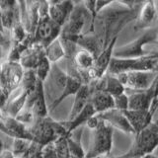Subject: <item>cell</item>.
<instances>
[{"instance_id": "cell-1", "label": "cell", "mask_w": 158, "mask_h": 158, "mask_svg": "<svg viewBox=\"0 0 158 158\" xmlns=\"http://www.w3.org/2000/svg\"><path fill=\"white\" fill-rule=\"evenodd\" d=\"M139 7L140 5L136 4L135 8L128 9L120 4L114 5L113 3L96 14L93 23V33L100 40L103 49L113 38L118 36L127 24L135 21Z\"/></svg>"}, {"instance_id": "cell-2", "label": "cell", "mask_w": 158, "mask_h": 158, "mask_svg": "<svg viewBox=\"0 0 158 158\" xmlns=\"http://www.w3.org/2000/svg\"><path fill=\"white\" fill-rule=\"evenodd\" d=\"M86 27L88 33H93V18L83 4L78 3L74 5L67 21L61 27L59 36L75 42L79 36L87 33Z\"/></svg>"}, {"instance_id": "cell-3", "label": "cell", "mask_w": 158, "mask_h": 158, "mask_svg": "<svg viewBox=\"0 0 158 158\" xmlns=\"http://www.w3.org/2000/svg\"><path fill=\"white\" fill-rule=\"evenodd\" d=\"M158 147V125L151 123L142 131L135 135L132 144L126 153L122 154L126 158H141L153 153Z\"/></svg>"}, {"instance_id": "cell-4", "label": "cell", "mask_w": 158, "mask_h": 158, "mask_svg": "<svg viewBox=\"0 0 158 158\" xmlns=\"http://www.w3.org/2000/svg\"><path fill=\"white\" fill-rule=\"evenodd\" d=\"M92 131V139L88 151L85 153L86 158H101L110 155L113 148L114 128L105 121L100 118L98 127Z\"/></svg>"}, {"instance_id": "cell-5", "label": "cell", "mask_w": 158, "mask_h": 158, "mask_svg": "<svg viewBox=\"0 0 158 158\" xmlns=\"http://www.w3.org/2000/svg\"><path fill=\"white\" fill-rule=\"evenodd\" d=\"M48 4L46 0H40L39 21L33 35V43L42 44L44 48L59 37L61 27L54 23L48 12Z\"/></svg>"}, {"instance_id": "cell-6", "label": "cell", "mask_w": 158, "mask_h": 158, "mask_svg": "<svg viewBox=\"0 0 158 158\" xmlns=\"http://www.w3.org/2000/svg\"><path fill=\"white\" fill-rule=\"evenodd\" d=\"M158 30L156 26L143 30V33L132 42L114 49L113 56L120 58H131L144 56L148 52L144 47L149 44H157Z\"/></svg>"}, {"instance_id": "cell-7", "label": "cell", "mask_w": 158, "mask_h": 158, "mask_svg": "<svg viewBox=\"0 0 158 158\" xmlns=\"http://www.w3.org/2000/svg\"><path fill=\"white\" fill-rule=\"evenodd\" d=\"M157 59L152 58L149 54L140 57L120 58L112 57L107 73L112 75L130 72V71H153Z\"/></svg>"}, {"instance_id": "cell-8", "label": "cell", "mask_w": 158, "mask_h": 158, "mask_svg": "<svg viewBox=\"0 0 158 158\" xmlns=\"http://www.w3.org/2000/svg\"><path fill=\"white\" fill-rule=\"evenodd\" d=\"M52 121V118L48 116L46 118H35L31 125L27 126L34 142L44 146L52 143L58 137L53 130Z\"/></svg>"}, {"instance_id": "cell-9", "label": "cell", "mask_w": 158, "mask_h": 158, "mask_svg": "<svg viewBox=\"0 0 158 158\" xmlns=\"http://www.w3.org/2000/svg\"><path fill=\"white\" fill-rule=\"evenodd\" d=\"M157 73L154 71H130L116 75L126 90L142 91L150 87Z\"/></svg>"}, {"instance_id": "cell-10", "label": "cell", "mask_w": 158, "mask_h": 158, "mask_svg": "<svg viewBox=\"0 0 158 158\" xmlns=\"http://www.w3.org/2000/svg\"><path fill=\"white\" fill-rule=\"evenodd\" d=\"M118 37H115L111 40L108 46L100 52V54L96 57L94 65L86 71L87 84L91 83L95 80H98L107 73L109 64L113 57V52L115 49V46L118 41Z\"/></svg>"}, {"instance_id": "cell-11", "label": "cell", "mask_w": 158, "mask_h": 158, "mask_svg": "<svg viewBox=\"0 0 158 158\" xmlns=\"http://www.w3.org/2000/svg\"><path fill=\"white\" fill-rule=\"evenodd\" d=\"M25 69L20 62L6 61L2 63V70L0 73V85L11 95L21 85Z\"/></svg>"}, {"instance_id": "cell-12", "label": "cell", "mask_w": 158, "mask_h": 158, "mask_svg": "<svg viewBox=\"0 0 158 158\" xmlns=\"http://www.w3.org/2000/svg\"><path fill=\"white\" fill-rule=\"evenodd\" d=\"M0 131L5 133L10 138H21L28 141H33V137L29 132L28 127L21 122L3 114V118L0 120Z\"/></svg>"}, {"instance_id": "cell-13", "label": "cell", "mask_w": 158, "mask_h": 158, "mask_svg": "<svg viewBox=\"0 0 158 158\" xmlns=\"http://www.w3.org/2000/svg\"><path fill=\"white\" fill-rule=\"evenodd\" d=\"M96 115L101 120L109 123L113 128H117V130L127 133V135H135V131H133L131 126L130 125L123 111L117 110V109H111L109 111L96 114Z\"/></svg>"}, {"instance_id": "cell-14", "label": "cell", "mask_w": 158, "mask_h": 158, "mask_svg": "<svg viewBox=\"0 0 158 158\" xmlns=\"http://www.w3.org/2000/svg\"><path fill=\"white\" fill-rule=\"evenodd\" d=\"M156 6L154 0H144L138 9L135 19V30H145L150 28L151 24L156 19Z\"/></svg>"}, {"instance_id": "cell-15", "label": "cell", "mask_w": 158, "mask_h": 158, "mask_svg": "<svg viewBox=\"0 0 158 158\" xmlns=\"http://www.w3.org/2000/svg\"><path fill=\"white\" fill-rule=\"evenodd\" d=\"M123 112L131 126L135 135L149 126L154 115V112L151 110H126Z\"/></svg>"}, {"instance_id": "cell-16", "label": "cell", "mask_w": 158, "mask_h": 158, "mask_svg": "<svg viewBox=\"0 0 158 158\" xmlns=\"http://www.w3.org/2000/svg\"><path fill=\"white\" fill-rule=\"evenodd\" d=\"M73 7L74 3L71 0H63L59 3L48 5V16L54 23L62 27L63 24L67 21L69 15L73 10Z\"/></svg>"}, {"instance_id": "cell-17", "label": "cell", "mask_w": 158, "mask_h": 158, "mask_svg": "<svg viewBox=\"0 0 158 158\" xmlns=\"http://www.w3.org/2000/svg\"><path fill=\"white\" fill-rule=\"evenodd\" d=\"M44 54V48L42 44L33 43L31 46L23 52L19 62L25 70H27V69L35 70V68L37 67L40 59H41V57Z\"/></svg>"}, {"instance_id": "cell-18", "label": "cell", "mask_w": 158, "mask_h": 158, "mask_svg": "<svg viewBox=\"0 0 158 158\" xmlns=\"http://www.w3.org/2000/svg\"><path fill=\"white\" fill-rule=\"evenodd\" d=\"M133 93L127 94L128 96V109L127 110H150L153 99L150 91H132Z\"/></svg>"}, {"instance_id": "cell-19", "label": "cell", "mask_w": 158, "mask_h": 158, "mask_svg": "<svg viewBox=\"0 0 158 158\" xmlns=\"http://www.w3.org/2000/svg\"><path fill=\"white\" fill-rule=\"evenodd\" d=\"M82 81L79 80L78 78H75L73 76H70L67 74V81L65 86H64L62 92L60 93L56 100L52 101V103H49L48 105V113L53 112L60 105V103H62L66 98L70 97V96H74L76 94V92L79 90V88L82 85Z\"/></svg>"}, {"instance_id": "cell-20", "label": "cell", "mask_w": 158, "mask_h": 158, "mask_svg": "<svg viewBox=\"0 0 158 158\" xmlns=\"http://www.w3.org/2000/svg\"><path fill=\"white\" fill-rule=\"evenodd\" d=\"M75 43L80 48H83L90 52L95 57V59L103 51L102 44L95 33L83 34L76 39Z\"/></svg>"}, {"instance_id": "cell-21", "label": "cell", "mask_w": 158, "mask_h": 158, "mask_svg": "<svg viewBox=\"0 0 158 158\" xmlns=\"http://www.w3.org/2000/svg\"><path fill=\"white\" fill-rule=\"evenodd\" d=\"M91 94H92V91H91L90 86H89L88 84H82L81 87L79 88V90L76 92L75 95H74V100H73L71 110L69 112L68 118L65 121H71L72 118L86 106V104L90 101Z\"/></svg>"}, {"instance_id": "cell-22", "label": "cell", "mask_w": 158, "mask_h": 158, "mask_svg": "<svg viewBox=\"0 0 158 158\" xmlns=\"http://www.w3.org/2000/svg\"><path fill=\"white\" fill-rule=\"evenodd\" d=\"M94 115H96V112L94 110L93 106L91 105V103L88 102L86 104V106L84 107L71 121H63L64 126L66 127L67 135H69L71 132L77 130V128L81 127L83 125H85L86 122L88 121V118H91Z\"/></svg>"}, {"instance_id": "cell-23", "label": "cell", "mask_w": 158, "mask_h": 158, "mask_svg": "<svg viewBox=\"0 0 158 158\" xmlns=\"http://www.w3.org/2000/svg\"><path fill=\"white\" fill-rule=\"evenodd\" d=\"M96 114H100L115 109L114 106V97L105 91H94L91 94L90 101Z\"/></svg>"}, {"instance_id": "cell-24", "label": "cell", "mask_w": 158, "mask_h": 158, "mask_svg": "<svg viewBox=\"0 0 158 158\" xmlns=\"http://www.w3.org/2000/svg\"><path fill=\"white\" fill-rule=\"evenodd\" d=\"M32 111L34 113L35 118H46L48 116V109L46 93H44V82L40 81L39 79L36 88V97H35Z\"/></svg>"}, {"instance_id": "cell-25", "label": "cell", "mask_w": 158, "mask_h": 158, "mask_svg": "<svg viewBox=\"0 0 158 158\" xmlns=\"http://www.w3.org/2000/svg\"><path fill=\"white\" fill-rule=\"evenodd\" d=\"M82 130L81 127L77 128L70 135L66 136L67 145L71 158H85V152L81 143Z\"/></svg>"}, {"instance_id": "cell-26", "label": "cell", "mask_w": 158, "mask_h": 158, "mask_svg": "<svg viewBox=\"0 0 158 158\" xmlns=\"http://www.w3.org/2000/svg\"><path fill=\"white\" fill-rule=\"evenodd\" d=\"M44 54L52 63H57L62 58H65V51L60 38H56L47 47H44Z\"/></svg>"}, {"instance_id": "cell-27", "label": "cell", "mask_w": 158, "mask_h": 158, "mask_svg": "<svg viewBox=\"0 0 158 158\" xmlns=\"http://www.w3.org/2000/svg\"><path fill=\"white\" fill-rule=\"evenodd\" d=\"M72 60L75 64V66L80 71H87L88 69H90L95 62V57L92 54L85 51V49L80 48L77 49V52L74 54Z\"/></svg>"}, {"instance_id": "cell-28", "label": "cell", "mask_w": 158, "mask_h": 158, "mask_svg": "<svg viewBox=\"0 0 158 158\" xmlns=\"http://www.w3.org/2000/svg\"><path fill=\"white\" fill-rule=\"evenodd\" d=\"M51 69H52V62L47 58L46 54H44L41 57V59H40L38 65L35 68L34 71L39 80L44 82L47 80L49 72H51Z\"/></svg>"}, {"instance_id": "cell-29", "label": "cell", "mask_w": 158, "mask_h": 158, "mask_svg": "<svg viewBox=\"0 0 158 158\" xmlns=\"http://www.w3.org/2000/svg\"><path fill=\"white\" fill-rule=\"evenodd\" d=\"M31 141H28L26 139H21V138H12V143L11 147L9 148V150L13 153V155L16 156H21L24 155L28 148L30 146Z\"/></svg>"}, {"instance_id": "cell-30", "label": "cell", "mask_w": 158, "mask_h": 158, "mask_svg": "<svg viewBox=\"0 0 158 158\" xmlns=\"http://www.w3.org/2000/svg\"><path fill=\"white\" fill-rule=\"evenodd\" d=\"M52 144L56 148L57 158H71L69 153L66 136H59L52 142Z\"/></svg>"}, {"instance_id": "cell-31", "label": "cell", "mask_w": 158, "mask_h": 158, "mask_svg": "<svg viewBox=\"0 0 158 158\" xmlns=\"http://www.w3.org/2000/svg\"><path fill=\"white\" fill-rule=\"evenodd\" d=\"M15 118L18 120L19 122H21L22 123H24V125L30 126L34 122L35 116H34V113L32 110L23 108L22 110L20 111L16 116H15Z\"/></svg>"}, {"instance_id": "cell-32", "label": "cell", "mask_w": 158, "mask_h": 158, "mask_svg": "<svg viewBox=\"0 0 158 158\" xmlns=\"http://www.w3.org/2000/svg\"><path fill=\"white\" fill-rule=\"evenodd\" d=\"M43 146L38 144V143L31 141L28 150L24 154L25 158H43V153H42Z\"/></svg>"}, {"instance_id": "cell-33", "label": "cell", "mask_w": 158, "mask_h": 158, "mask_svg": "<svg viewBox=\"0 0 158 158\" xmlns=\"http://www.w3.org/2000/svg\"><path fill=\"white\" fill-rule=\"evenodd\" d=\"M114 106L115 109L120 111H126L128 109V96L127 92L114 97Z\"/></svg>"}, {"instance_id": "cell-34", "label": "cell", "mask_w": 158, "mask_h": 158, "mask_svg": "<svg viewBox=\"0 0 158 158\" xmlns=\"http://www.w3.org/2000/svg\"><path fill=\"white\" fill-rule=\"evenodd\" d=\"M81 3L83 4V6L87 9V11L91 14V16L93 18V23H94V19L96 17V3L97 0H82Z\"/></svg>"}, {"instance_id": "cell-35", "label": "cell", "mask_w": 158, "mask_h": 158, "mask_svg": "<svg viewBox=\"0 0 158 158\" xmlns=\"http://www.w3.org/2000/svg\"><path fill=\"white\" fill-rule=\"evenodd\" d=\"M9 98H10V94L7 92V90H5V89L0 85V110L1 111H4Z\"/></svg>"}, {"instance_id": "cell-36", "label": "cell", "mask_w": 158, "mask_h": 158, "mask_svg": "<svg viewBox=\"0 0 158 158\" xmlns=\"http://www.w3.org/2000/svg\"><path fill=\"white\" fill-rule=\"evenodd\" d=\"M99 123H100V118H99L97 115H94L91 118H88V121L86 122L85 125L87 126V127L89 128V130L93 131V130H95V128L98 127Z\"/></svg>"}, {"instance_id": "cell-37", "label": "cell", "mask_w": 158, "mask_h": 158, "mask_svg": "<svg viewBox=\"0 0 158 158\" xmlns=\"http://www.w3.org/2000/svg\"><path fill=\"white\" fill-rule=\"evenodd\" d=\"M116 0H97L96 3V12H100L101 10H103L104 8H106L108 6H110L111 4L115 3Z\"/></svg>"}, {"instance_id": "cell-38", "label": "cell", "mask_w": 158, "mask_h": 158, "mask_svg": "<svg viewBox=\"0 0 158 158\" xmlns=\"http://www.w3.org/2000/svg\"><path fill=\"white\" fill-rule=\"evenodd\" d=\"M18 0H0V8H1V10L14 8Z\"/></svg>"}, {"instance_id": "cell-39", "label": "cell", "mask_w": 158, "mask_h": 158, "mask_svg": "<svg viewBox=\"0 0 158 158\" xmlns=\"http://www.w3.org/2000/svg\"><path fill=\"white\" fill-rule=\"evenodd\" d=\"M116 3L128 9H132L136 6V0H116Z\"/></svg>"}, {"instance_id": "cell-40", "label": "cell", "mask_w": 158, "mask_h": 158, "mask_svg": "<svg viewBox=\"0 0 158 158\" xmlns=\"http://www.w3.org/2000/svg\"><path fill=\"white\" fill-rule=\"evenodd\" d=\"M0 158H15V156L9 149H5L4 148L0 153Z\"/></svg>"}, {"instance_id": "cell-41", "label": "cell", "mask_w": 158, "mask_h": 158, "mask_svg": "<svg viewBox=\"0 0 158 158\" xmlns=\"http://www.w3.org/2000/svg\"><path fill=\"white\" fill-rule=\"evenodd\" d=\"M148 54L152 57V58H155V59H158V48L154 52H148Z\"/></svg>"}, {"instance_id": "cell-42", "label": "cell", "mask_w": 158, "mask_h": 158, "mask_svg": "<svg viewBox=\"0 0 158 158\" xmlns=\"http://www.w3.org/2000/svg\"><path fill=\"white\" fill-rule=\"evenodd\" d=\"M0 32L5 34V31L2 26V10H1V8H0Z\"/></svg>"}, {"instance_id": "cell-43", "label": "cell", "mask_w": 158, "mask_h": 158, "mask_svg": "<svg viewBox=\"0 0 158 158\" xmlns=\"http://www.w3.org/2000/svg\"><path fill=\"white\" fill-rule=\"evenodd\" d=\"M46 1L48 2V5H52V4H56V3H59L63 1V0H46Z\"/></svg>"}, {"instance_id": "cell-44", "label": "cell", "mask_w": 158, "mask_h": 158, "mask_svg": "<svg viewBox=\"0 0 158 158\" xmlns=\"http://www.w3.org/2000/svg\"><path fill=\"white\" fill-rule=\"evenodd\" d=\"M155 1V0H154ZM155 6H156V19H157V25H156V27H157V30H158V2L155 1ZM157 44H158V36H157Z\"/></svg>"}, {"instance_id": "cell-45", "label": "cell", "mask_w": 158, "mask_h": 158, "mask_svg": "<svg viewBox=\"0 0 158 158\" xmlns=\"http://www.w3.org/2000/svg\"><path fill=\"white\" fill-rule=\"evenodd\" d=\"M141 158H158V155H155V154H153V153H150V154H147V155L143 156Z\"/></svg>"}, {"instance_id": "cell-46", "label": "cell", "mask_w": 158, "mask_h": 158, "mask_svg": "<svg viewBox=\"0 0 158 158\" xmlns=\"http://www.w3.org/2000/svg\"><path fill=\"white\" fill-rule=\"evenodd\" d=\"M4 149V144H3V141L1 139V136H0V153H1V151Z\"/></svg>"}, {"instance_id": "cell-47", "label": "cell", "mask_w": 158, "mask_h": 158, "mask_svg": "<svg viewBox=\"0 0 158 158\" xmlns=\"http://www.w3.org/2000/svg\"><path fill=\"white\" fill-rule=\"evenodd\" d=\"M153 71L158 74V59H157V61H156V64H155L154 68H153Z\"/></svg>"}, {"instance_id": "cell-48", "label": "cell", "mask_w": 158, "mask_h": 158, "mask_svg": "<svg viewBox=\"0 0 158 158\" xmlns=\"http://www.w3.org/2000/svg\"><path fill=\"white\" fill-rule=\"evenodd\" d=\"M71 1L74 3V5H75V4H78V3H81L82 0H71Z\"/></svg>"}, {"instance_id": "cell-49", "label": "cell", "mask_w": 158, "mask_h": 158, "mask_svg": "<svg viewBox=\"0 0 158 158\" xmlns=\"http://www.w3.org/2000/svg\"><path fill=\"white\" fill-rule=\"evenodd\" d=\"M3 118V113H2V111L0 110V120H1V118Z\"/></svg>"}, {"instance_id": "cell-50", "label": "cell", "mask_w": 158, "mask_h": 158, "mask_svg": "<svg viewBox=\"0 0 158 158\" xmlns=\"http://www.w3.org/2000/svg\"><path fill=\"white\" fill-rule=\"evenodd\" d=\"M1 70H2V62L0 61V73H1Z\"/></svg>"}, {"instance_id": "cell-51", "label": "cell", "mask_w": 158, "mask_h": 158, "mask_svg": "<svg viewBox=\"0 0 158 158\" xmlns=\"http://www.w3.org/2000/svg\"><path fill=\"white\" fill-rule=\"evenodd\" d=\"M15 158H25V157H24V155H21V156H16Z\"/></svg>"}]
</instances>
